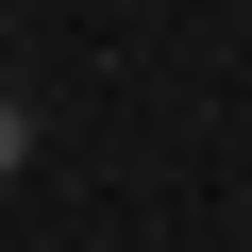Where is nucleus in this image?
Instances as JSON below:
<instances>
[{"label":"nucleus","instance_id":"obj_1","mask_svg":"<svg viewBox=\"0 0 252 252\" xmlns=\"http://www.w3.org/2000/svg\"><path fill=\"white\" fill-rule=\"evenodd\" d=\"M17 168H34V101L0 84V185H17Z\"/></svg>","mask_w":252,"mask_h":252}]
</instances>
